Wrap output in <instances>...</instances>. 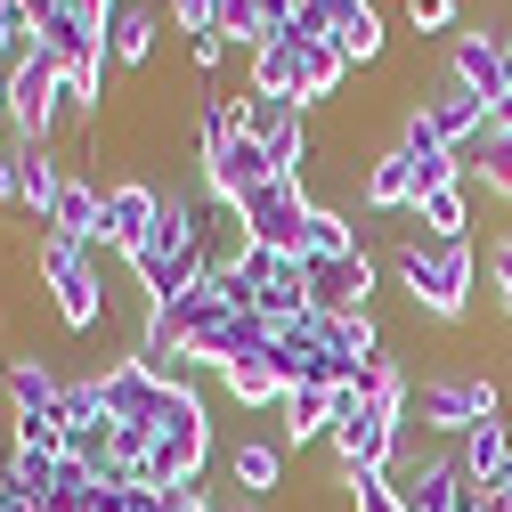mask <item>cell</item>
Returning <instances> with one entry per match:
<instances>
[{"label":"cell","mask_w":512,"mask_h":512,"mask_svg":"<svg viewBox=\"0 0 512 512\" xmlns=\"http://www.w3.org/2000/svg\"><path fill=\"white\" fill-rule=\"evenodd\" d=\"M350 252H366L358 228H350V212L334 196H317L309 204V228H301V261H350Z\"/></svg>","instance_id":"obj_23"},{"label":"cell","mask_w":512,"mask_h":512,"mask_svg":"<svg viewBox=\"0 0 512 512\" xmlns=\"http://www.w3.org/2000/svg\"><path fill=\"white\" fill-rule=\"evenodd\" d=\"M309 204H317V187H309V179H269V187H252L236 212L252 220V244H261V252H301Z\"/></svg>","instance_id":"obj_8"},{"label":"cell","mask_w":512,"mask_h":512,"mask_svg":"<svg viewBox=\"0 0 512 512\" xmlns=\"http://www.w3.org/2000/svg\"><path fill=\"white\" fill-rule=\"evenodd\" d=\"M342 82H350V57H342L334 41L301 49V90H293V98H301L309 114H317V106H334V98H342Z\"/></svg>","instance_id":"obj_27"},{"label":"cell","mask_w":512,"mask_h":512,"mask_svg":"<svg viewBox=\"0 0 512 512\" xmlns=\"http://www.w3.org/2000/svg\"><path fill=\"white\" fill-rule=\"evenodd\" d=\"M155 212H163V187L147 179V171H131V179H106V236H98V261L114 252H131L147 228H155Z\"/></svg>","instance_id":"obj_12"},{"label":"cell","mask_w":512,"mask_h":512,"mask_svg":"<svg viewBox=\"0 0 512 512\" xmlns=\"http://www.w3.org/2000/svg\"><path fill=\"white\" fill-rule=\"evenodd\" d=\"M220 41H228V49H244V57L261 49V41H269V25H261V0H220Z\"/></svg>","instance_id":"obj_31"},{"label":"cell","mask_w":512,"mask_h":512,"mask_svg":"<svg viewBox=\"0 0 512 512\" xmlns=\"http://www.w3.org/2000/svg\"><path fill=\"white\" fill-rule=\"evenodd\" d=\"M49 236H66V244L98 252V236H106V187H98L90 171H66V196H57V220H49Z\"/></svg>","instance_id":"obj_18"},{"label":"cell","mask_w":512,"mask_h":512,"mask_svg":"<svg viewBox=\"0 0 512 512\" xmlns=\"http://www.w3.org/2000/svg\"><path fill=\"white\" fill-rule=\"evenodd\" d=\"M163 17H171V33L204 41V33H220V0H163Z\"/></svg>","instance_id":"obj_32"},{"label":"cell","mask_w":512,"mask_h":512,"mask_svg":"<svg viewBox=\"0 0 512 512\" xmlns=\"http://www.w3.org/2000/svg\"><path fill=\"white\" fill-rule=\"evenodd\" d=\"M488 131H504V139H512V90H504V98L488 106Z\"/></svg>","instance_id":"obj_37"},{"label":"cell","mask_w":512,"mask_h":512,"mask_svg":"<svg viewBox=\"0 0 512 512\" xmlns=\"http://www.w3.org/2000/svg\"><path fill=\"white\" fill-rule=\"evenodd\" d=\"M358 212H374V220H391V212H415V163L399 155V139L366 155V179H358Z\"/></svg>","instance_id":"obj_16"},{"label":"cell","mask_w":512,"mask_h":512,"mask_svg":"<svg viewBox=\"0 0 512 512\" xmlns=\"http://www.w3.org/2000/svg\"><path fill=\"white\" fill-rule=\"evenodd\" d=\"M407 228L439 236V244H472V187H439V196H415Z\"/></svg>","instance_id":"obj_24"},{"label":"cell","mask_w":512,"mask_h":512,"mask_svg":"<svg viewBox=\"0 0 512 512\" xmlns=\"http://www.w3.org/2000/svg\"><path fill=\"white\" fill-rule=\"evenodd\" d=\"M366 399H374L382 415H399V423H407V407H415V374H407L399 350H382V358L366 366Z\"/></svg>","instance_id":"obj_29"},{"label":"cell","mask_w":512,"mask_h":512,"mask_svg":"<svg viewBox=\"0 0 512 512\" xmlns=\"http://www.w3.org/2000/svg\"><path fill=\"white\" fill-rule=\"evenodd\" d=\"M456 464H464V480H472V488H496V480L512 472V423H504V415L472 423V431L456 439Z\"/></svg>","instance_id":"obj_20"},{"label":"cell","mask_w":512,"mask_h":512,"mask_svg":"<svg viewBox=\"0 0 512 512\" xmlns=\"http://www.w3.org/2000/svg\"><path fill=\"white\" fill-rule=\"evenodd\" d=\"M90 374H98V391H106L114 423H155V407H163V382H171V374H155L139 350H114V358H98Z\"/></svg>","instance_id":"obj_11"},{"label":"cell","mask_w":512,"mask_h":512,"mask_svg":"<svg viewBox=\"0 0 512 512\" xmlns=\"http://www.w3.org/2000/svg\"><path fill=\"white\" fill-rule=\"evenodd\" d=\"M57 122H66V66L33 41L17 66H9V139L17 147H49Z\"/></svg>","instance_id":"obj_5"},{"label":"cell","mask_w":512,"mask_h":512,"mask_svg":"<svg viewBox=\"0 0 512 512\" xmlns=\"http://www.w3.org/2000/svg\"><path fill=\"white\" fill-rule=\"evenodd\" d=\"M399 155L415 163V196H439V187H464V147H447L431 122L407 106L399 114Z\"/></svg>","instance_id":"obj_14"},{"label":"cell","mask_w":512,"mask_h":512,"mask_svg":"<svg viewBox=\"0 0 512 512\" xmlns=\"http://www.w3.org/2000/svg\"><path fill=\"white\" fill-rule=\"evenodd\" d=\"M374 293H382V261H374V252H350V261H309V309L350 317V309H374Z\"/></svg>","instance_id":"obj_13"},{"label":"cell","mask_w":512,"mask_h":512,"mask_svg":"<svg viewBox=\"0 0 512 512\" xmlns=\"http://www.w3.org/2000/svg\"><path fill=\"white\" fill-rule=\"evenodd\" d=\"M407 33H456V0H399Z\"/></svg>","instance_id":"obj_34"},{"label":"cell","mask_w":512,"mask_h":512,"mask_svg":"<svg viewBox=\"0 0 512 512\" xmlns=\"http://www.w3.org/2000/svg\"><path fill=\"white\" fill-rule=\"evenodd\" d=\"M317 439H334V391L326 382H301V391H285V407H277V447L301 456V447H317Z\"/></svg>","instance_id":"obj_17"},{"label":"cell","mask_w":512,"mask_h":512,"mask_svg":"<svg viewBox=\"0 0 512 512\" xmlns=\"http://www.w3.org/2000/svg\"><path fill=\"white\" fill-rule=\"evenodd\" d=\"M187 66H196V74H220V66H228V41H220V33L187 41Z\"/></svg>","instance_id":"obj_36"},{"label":"cell","mask_w":512,"mask_h":512,"mask_svg":"<svg viewBox=\"0 0 512 512\" xmlns=\"http://www.w3.org/2000/svg\"><path fill=\"white\" fill-rule=\"evenodd\" d=\"M415 114L431 122V131H439L447 147H464V155H472V147L488 139V98H480V90H464V82L447 74V66L415 82Z\"/></svg>","instance_id":"obj_7"},{"label":"cell","mask_w":512,"mask_h":512,"mask_svg":"<svg viewBox=\"0 0 512 512\" xmlns=\"http://www.w3.org/2000/svg\"><path fill=\"white\" fill-rule=\"evenodd\" d=\"M391 488H399L407 512H464L472 504V480H464V464H456V447H447V439L407 447V464L391 472Z\"/></svg>","instance_id":"obj_6"},{"label":"cell","mask_w":512,"mask_h":512,"mask_svg":"<svg viewBox=\"0 0 512 512\" xmlns=\"http://www.w3.org/2000/svg\"><path fill=\"white\" fill-rule=\"evenodd\" d=\"M17 196H25V171H17V139L0 147V212H17Z\"/></svg>","instance_id":"obj_35"},{"label":"cell","mask_w":512,"mask_h":512,"mask_svg":"<svg viewBox=\"0 0 512 512\" xmlns=\"http://www.w3.org/2000/svg\"><path fill=\"white\" fill-rule=\"evenodd\" d=\"M228 480H236V496L269 504L285 488V447L277 439H228Z\"/></svg>","instance_id":"obj_19"},{"label":"cell","mask_w":512,"mask_h":512,"mask_svg":"<svg viewBox=\"0 0 512 512\" xmlns=\"http://www.w3.org/2000/svg\"><path fill=\"white\" fill-rule=\"evenodd\" d=\"M33 285L49 293V309H57V326H66V334H106L114 301H106L98 252H82V244H66V236H49V228H33Z\"/></svg>","instance_id":"obj_3"},{"label":"cell","mask_w":512,"mask_h":512,"mask_svg":"<svg viewBox=\"0 0 512 512\" xmlns=\"http://www.w3.org/2000/svg\"><path fill=\"white\" fill-rule=\"evenodd\" d=\"M220 512H269V504H252V496H236V504H220Z\"/></svg>","instance_id":"obj_38"},{"label":"cell","mask_w":512,"mask_h":512,"mask_svg":"<svg viewBox=\"0 0 512 512\" xmlns=\"http://www.w3.org/2000/svg\"><path fill=\"white\" fill-rule=\"evenodd\" d=\"M504 49H512L504 25H456V33H447V57H439V66L456 74L464 90H480V98L496 106V98H504Z\"/></svg>","instance_id":"obj_10"},{"label":"cell","mask_w":512,"mask_h":512,"mask_svg":"<svg viewBox=\"0 0 512 512\" xmlns=\"http://www.w3.org/2000/svg\"><path fill=\"white\" fill-rule=\"evenodd\" d=\"M66 382L74 374H57V358L25 342V350L0 358V407H9V423L17 415H66Z\"/></svg>","instance_id":"obj_9"},{"label":"cell","mask_w":512,"mask_h":512,"mask_svg":"<svg viewBox=\"0 0 512 512\" xmlns=\"http://www.w3.org/2000/svg\"><path fill=\"white\" fill-rule=\"evenodd\" d=\"M244 90H252V98H293V90H301V41H293V33L261 41V49L244 57Z\"/></svg>","instance_id":"obj_21"},{"label":"cell","mask_w":512,"mask_h":512,"mask_svg":"<svg viewBox=\"0 0 512 512\" xmlns=\"http://www.w3.org/2000/svg\"><path fill=\"white\" fill-rule=\"evenodd\" d=\"M464 187H488L496 204H512V139H504V131H488V139L464 155Z\"/></svg>","instance_id":"obj_28"},{"label":"cell","mask_w":512,"mask_h":512,"mask_svg":"<svg viewBox=\"0 0 512 512\" xmlns=\"http://www.w3.org/2000/svg\"><path fill=\"white\" fill-rule=\"evenodd\" d=\"M220 391H228V407H244V415H277V407H285V382H277L269 358H236V366L220 374Z\"/></svg>","instance_id":"obj_25"},{"label":"cell","mask_w":512,"mask_h":512,"mask_svg":"<svg viewBox=\"0 0 512 512\" xmlns=\"http://www.w3.org/2000/svg\"><path fill=\"white\" fill-rule=\"evenodd\" d=\"M358 9H366V0H301V17H293V41H301V49L334 41V33H342Z\"/></svg>","instance_id":"obj_30"},{"label":"cell","mask_w":512,"mask_h":512,"mask_svg":"<svg viewBox=\"0 0 512 512\" xmlns=\"http://www.w3.org/2000/svg\"><path fill=\"white\" fill-rule=\"evenodd\" d=\"M17 171H25L17 212H33V228H49L57 220V196H66V163H57V147H17Z\"/></svg>","instance_id":"obj_22"},{"label":"cell","mask_w":512,"mask_h":512,"mask_svg":"<svg viewBox=\"0 0 512 512\" xmlns=\"http://www.w3.org/2000/svg\"><path fill=\"white\" fill-rule=\"evenodd\" d=\"M488 415H504V382L496 374H423L415 407H407V423H423V439H447V447L472 423H488Z\"/></svg>","instance_id":"obj_4"},{"label":"cell","mask_w":512,"mask_h":512,"mask_svg":"<svg viewBox=\"0 0 512 512\" xmlns=\"http://www.w3.org/2000/svg\"><path fill=\"white\" fill-rule=\"evenodd\" d=\"M155 49H163V9H155V0H114V9H106V57L122 74H147Z\"/></svg>","instance_id":"obj_15"},{"label":"cell","mask_w":512,"mask_h":512,"mask_svg":"<svg viewBox=\"0 0 512 512\" xmlns=\"http://www.w3.org/2000/svg\"><path fill=\"white\" fill-rule=\"evenodd\" d=\"M212 399H204V382L196 374H171L163 382V407H155V464L147 480L163 496H187V488H204V464H212Z\"/></svg>","instance_id":"obj_1"},{"label":"cell","mask_w":512,"mask_h":512,"mask_svg":"<svg viewBox=\"0 0 512 512\" xmlns=\"http://www.w3.org/2000/svg\"><path fill=\"white\" fill-rule=\"evenodd\" d=\"M488 293H496V317H512V228L488 236Z\"/></svg>","instance_id":"obj_33"},{"label":"cell","mask_w":512,"mask_h":512,"mask_svg":"<svg viewBox=\"0 0 512 512\" xmlns=\"http://www.w3.org/2000/svg\"><path fill=\"white\" fill-rule=\"evenodd\" d=\"M472 269H480L472 244H439L423 228H407L399 252H391V277H399L407 309L431 317V326H464V317H472Z\"/></svg>","instance_id":"obj_2"},{"label":"cell","mask_w":512,"mask_h":512,"mask_svg":"<svg viewBox=\"0 0 512 512\" xmlns=\"http://www.w3.org/2000/svg\"><path fill=\"white\" fill-rule=\"evenodd\" d=\"M334 49L350 57V74H374V66H391V25H382V9H374V0H366V9L334 33Z\"/></svg>","instance_id":"obj_26"}]
</instances>
